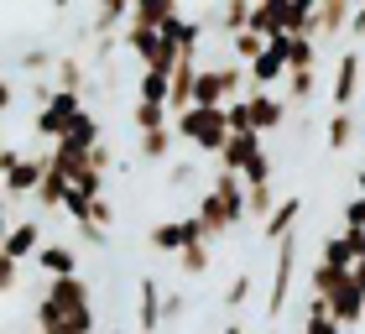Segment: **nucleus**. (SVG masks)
<instances>
[{"label": "nucleus", "mask_w": 365, "mask_h": 334, "mask_svg": "<svg viewBox=\"0 0 365 334\" xmlns=\"http://www.w3.org/2000/svg\"><path fill=\"white\" fill-rule=\"evenodd\" d=\"M78 110H84V94H73V89H47V99L37 105V121H31V126H37V136L53 146L63 131H68V121H73Z\"/></svg>", "instance_id": "20e7f679"}, {"label": "nucleus", "mask_w": 365, "mask_h": 334, "mask_svg": "<svg viewBox=\"0 0 365 334\" xmlns=\"http://www.w3.org/2000/svg\"><path fill=\"white\" fill-rule=\"evenodd\" d=\"M89 167H94V173H105V178H110V167H115V152H110L105 141H99V146H89Z\"/></svg>", "instance_id": "ea45409f"}, {"label": "nucleus", "mask_w": 365, "mask_h": 334, "mask_svg": "<svg viewBox=\"0 0 365 334\" xmlns=\"http://www.w3.org/2000/svg\"><path fill=\"white\" fill-rule=\"evenodd\" d=\"M277 209V183H251L245 188V220H267Z\"/></svg>", "instance_id": "cd10ccee"}, {"label": "nucleus", "mask_w": 365, "mask_h": 334, "mask_svg": "<svg viewBox=\"0 0 365 334\" xmlns=\"http://www.w3.org/2000/svg\"><path fill=\"white\" fill-rule=\"evenodd\" d=\"M220 334H245V329H240V324H225V329H220Z\"/></svg>", "instance_id": "09e8293b"}, {"label": "nucleus", "mask_w": 365, "mask_h": 334, "mask_svg": "<svg viewBox=\"0 0 365 334\" xmlns=\"http://www.w3.org/2000/svg\"><path fill=\"white\" fill-rule=\"evenodd\" d=\"M130 21V0H94V16H89V37H115Z\"/></svg>", "instance_id": "aec40b11"}, {"label": "nucleus", "mask_w": 365, "mask_h": 334, "mask_svg": "<svg viewBox=\"0 0 365 334\" xmlns=\"http://www.w3.org/2000/svg\"><path fill=\"white\" fill-rule=\"evenodd\" d=\"M251 26V0H225V11H220V31H225V42L235 37V31Z\"/></svg>", "instance_id": "c756f323"}, {"label": "nucleus", "mask_w": 365, "mask_h": 334, "mask_svg": "<svg viewBox=\"0 0 365 334\" xmlns=\"http://www.w3.org/2000/svg\"><path fill=\"white\" fill-rule=\"evenodd\" d=\"M0 152H6V141H0Z\"/></svg>", "instance_id": "8fccbe9b"}, {"label": "nucleus", "mask_w": 365, "mask_h": 334, "mask_svg": "<svg viewBox=\"0 0 365 334\" xmlns=\"http://www.w3.org/2000/svg\"><path fill=\"white\" fill-rule=\"evenodd\" d=\"M42 167H47V157H31V152H21L6 173H0V193L11 198V204H21V198H31L37 193V183H42Z\"/></svg>", "instance_id": "6e6552de"}, {"label": "nucleus", "mask_w": 365, "mask_h": 334, "mask_svg": "<svg viewBox=\"0 0 365 334\" xmlns=\"http://www.w3.org/2000/svg\"><path fill=\"white\" fill-rule=\"evenodd\" d=\"M168 121H173L168 105H146V99L130 105V126H136V131H152V126H168Z\"/></svg>", "instance_id": "72a5a7b5"}, {"label": "nucleus", "mask_w": 365, "mask_h": 334, "mask_svg": "<svg viewBox=\"0 0 365 334\" xmlns=\"http://www.w3.org/2000/svg\"><path fill=\"white\" fill-rule=\"evenodd\" d=\"M162 31H168V37L178 42V58H198V47H204V31H209V21H198V16H193V21H188V16H173V21L162 26Z\"/></svg>", "instance_id": "4be33fe9"}, {"label": "nucleus", "mask_w": 365, "mask_h": 334, "mask_svg": "<svg viewBox=\"0 0 365 334\" xmlns=\"http://www.w3.org/2000/svg\"><path fill=\"white\" fill-rule=\"evenodd\" d=\"M47 6H53V16H68V6H73V0H47Z\"/></svg>", "instance_id": "49530a36"}, {"label": "nucleus", "mask_w": 365, "mask_h": 334, "mask_svg": "<svg viewBox=\"0 0 365 334\" xmlns=\"http://www.w3.org/2000/svg\"><path fill=\"white\" fill-rule=\"evenodd\" d=\"M193 214H198V225H204V236H209V246L214 241H225L230 230H235V214H230L214 193H198V204H193Z\"/></svg>", "instance_id": "2eb2a0df"}, {"label": "nucleus", "mask_w": 365, "mask_h": 334, "mask_svg": "<svg viewBox=\"0 0 365 334\" xmlns=\"http://www.w3.org/2000/svg\"><path fill=\"white\" fill-rule=\"evenodd\" d=\"M173 16H182L178 0H130V21H136V26H157L162 31Z\"/></svg>", "instance_id": "5701e85b"}, {"label": "nucleus", "mask_w": 365, "mask_h": 334, "mask_svg": "<svg viewBox=\"0 0 365 334\" xmlns=\"http://www.w3.org/2000/svg\"><path fill=\"white\" fill-rule=\"evenodd\" d=\"M105 141V126H99V115L94 110H78L73 121H68V131L53 141V152H68V157H89V146H99Z\"/></svg>", "instance_id": "1a4fd4ad"}, {"label": "nucleus", "mask_w": 365, "mask_h": 334, "mask_svg": "<svg viewBox=\"0 0 365 334\" xmlns=\"http://www.w3.org/2000/svg\"><path fill=\"white\" fill-rule=\"evenodd\" d=\"M350 16H355V0H319L313 16H308V26H303V37H313L324 47V42H334V37L350 31Z\"/></svg>", "instance_id": "0eeeda50"}, {"label": "nucleus", "mask_w": 365, "mask_h": 334, "mask_svg": "<svg viewBox=\"0 0 365 334\" xmlns=\"http://www.w3.org/2000/svg\"><path fill=\"white\" fill-rule=\"evenodd\" d=\"M313 63H319V42L303 37V31L287 37V74H292V69H313Z\"/></svg>", "instance_id": "473e14b6"}, {"label": "nucleus", "mask_w": 365, "mask_h": 334, "mask_svg": "<svg viewBox=\"0 0 365 334\" xmlns=\"http://www.w3.org/2000/svg\"><path fill=\"white\" fill-rule=\"evenodd\" d=\"M63 193H68V173H63V167H53V157H47V167H42V183H37V209L42 214H58L63 209Z\"/></svg>", "instance_id": "412c9836"}, {"label": "nucleus", "mask_w": 365, "mask_h": 334, "mask_svg": "<svg viewBox=\"0 0 365 334\" xmlns=\"http://www.w3.org/2000/svg\"><path fill=\"white\" fill-rule=\"evenodd\" d=\"M182 313H188V298L182 293H162V329H173Z\"/></svg>", "instance_id": "58836bf2"}, {"label": "nucleus", "mask_w": 365, "mask_h": 334, "mask_svg": "<svg viewBox=\"0 0 365 334\" xmlns=\"http://www.w3.org/2000/svg\"><path fill=\"white\" fill-rule=\"evenodd\" d=\"M168 167H173V173H168V183H173V188H182V183L193 178V167H188V162H168Z\"/></svg>", "instance_id": "37998d69"}, {"label": "nucleus", "mask_w": 365, "mask_h": 334, "mask_svg": "<svg viewBox=\"0 0 365 334\" xmlns=\"http://www.w3.org/2000/svg\"><path fill=\"white\" fill-rule=\"evenodd\" d=\"M53 58H58V47L37 42V47H21V53H16V69L31 74V79H47V74H53Z\"/></svg>", "instance_id": "393cba45"}, {"label": "nucleus", "mask_w": 365, "mask_h": 334, "mask_svg": "<svg viewBox=\"0 0 365 334\" xmlns=\"http://www.w3.org/2000/svg\"><path fill=\"white\" fill-rule=\"evenodd\" d=\"M329 303V313H334V324L339 329H355V324H365V293L355 288V277L344 282V288L334 293V298H324Z\"/></svg>", "instance_id": "4468645a"}, {"label": "nucleus", "mask_w": 365, "mask_h": 334, "mask_svg": "<svg viewBox=\"0 0 365 334\" xmlns=\"http://www.w3.org/2000/svg\"><path fill=\"white\" fill-rule=\"evenodd\" d=\"M42 241H47V230H42V220H11V230H6V241H0V250H6L11 261H31L42 250Z\"/></svg>", "instance_id": "f8f14e48"}, {"label": "nucleus", "mask_w": 365, "mask_h": 334, "mask_svg": "<svg viewBox=\"0 0 365 334\" xmlns=\"http://www.w3.org/2000/svg\"><path fill=\"white\" fill-rule=\"evenodd\" d=\"M42 277H78V266H84V250L78 241H42V250L31 256Z\"/></svg>", "instance_id": "9d476101"}, {"label": "nucleus", "mask_w": 365, "mask_h": 334, "mask_svg": "<svg viewBox=\"0 0 365 334\" xmlns=\"http://www.w3.org/2000/svg\"><path fill=\"white\" fill-rule=\"evenodd\" d=\"M355 136H360V115H355V110H334V115H329V126H324V146H329L334 157L350 152Z\"/></svg>", "instance_id": "f3484780"}, {"label": "nucleus", "mask_w": 365, "mask_h": 334, "mask_svg": "<svg viewBox=\"0 0 365 334\" xmlns=\"http://www.w3.org/2000/svg\"><path fill=\"white\" fill-rule=\"evenodd\" d=\"M297 256H303V241H297V230H292L287 241H277V266H272V288H267V319L272 324L282 319V308H287V298H292Z\"/></svg>", "instance_id": "7ed1b4c3"}, {"label": "nucleus", "mask_w": 365, "mask_h": 334, "mask_svg": "<svg viewBox=\"0 0 365 334\" xmlns=\"http://www.w3.org/2000/svg\"><path fill=\"white\" fill-rule=\"evenodd\" d=\"M245 105H251V131L256 136H277V131L292 121V105L282 99V89H245Z\"/></svg>", "instance_id": "423d86ee"}, {"label": "nucleus", "mask_w": 365, "mask_h": 334, "mask_svg": "<svg viewBox=\"0 0 365 334\" xmlns=\"http://www.w3.org/2000/svg\"><path fill=\"white\" fill-rule=\"evenodd\" d=\"M225 126H230V136L251 131V105H245V94H240V99H230V105H225Z\"/></svg>", "instance_id": "c9c22d12"}, {"label": "nucleus", "mask_w": 365, "mask_h": 334, "mask_svg": "<svg viewBox=\"0 0 365 334\" xmlns=\"http://www.w3.org/2000/svg\"><path fill=\"white\" fill-rule=\"evenodd\" d=\"M16 110V84L6 79V69H0V115H11Z\"/></svg>", "instance_id": "a19ab883"}, {"label": "nucleus", "mask_w": 365, "mask_h": 334, "mask_svg": "<svg viewBox=\"0 0 365 334\" xmlns=\"http://www.w3.org/2000/svg\"><path fill=\"white\" fill-rule=\"evenodd\" d=\"M168 79H173V74L141 69V74H136V99H146V105H168Z\"/></svg>", "instance_id": "c85d7f7f"}, {"label": "nucleus", "mask_w": 365, "mask_h": 334, "mask_svg": "<svg viewBox=\"0 0 365 334\" xmlns=\"http://www.w3.org/2000/svg\"><path fill=\"white\" fill-rule=\"evenodd\" d=\"M173 121L168 126H152V131H136V157L141 162H152V167H168V157H173Z\"/></svg>", "instance_id": "dca6fc26"}, {"label": "nucleus", "mask_w": 365, "mask_h": 334, "mask_svg": "<svg viewBox=\"0 0 365 334\" xmlns=\"http://www.w3.org/2000/svg\"><path fill=\"white\" fill-rule=\"evenodd\" d=\"M360 47L350 42L339 53V63H334V89H329V99H334V110H355V99H360Z\"/></svg>", "instance_id": "9b49d317"}, {"label": "nucleus", "mask_w": 365, "mask_h": 334, "mask_svg": "<svg viewBox=\"0 0 365 334\" xmlns=\"http://www.w3.org/2000/svg\"><path fill=\"white\" fill-rule=\"evenodd\" d=\"M173 261H178V272H182V277H204L209 266H214V256H209V246H182V250H178Z\"/></svg>", "instance_id": "7c9ffc66"}, {"label": "nucleus", "mask_w": 365, "mask_h": 334, "mask_svg": "<svg viewBox=\"0 0 365 334\" xmlns=\"http://www.w3.org/2000/svg\"><path fill=\"white\" fill-rule=\"evenodd\" d=\"M350 37H355V47H360V37H365V0H355V16H350Z\"/></svg>", "instance_id": "79ce46f5"}, {"label": "nucleus", "mask_w": 365, "mask_h": 334, "mask_svg": "<svg viewBox=\"0 0 365 334\" xmlns=\"http://www.w3.org/2000/svg\"><path fill=\"white\" fill-rule=\"evenodd\" d=\"M120 47L136 58V69H152V74H173L178 69V42L168 37V31H157V26L125 21L120 26Z\"/></svg>", "instance_id": "f03ea898"}, {"label": "nucleus", "mask_w": 365, "mask_h": 334, "mask_svg": "<svg viewBox=\"0 0 365 334\" xmlns=\"http://www.w3.org/2000/svg\"><path fill=\"white\" fill-rule=\"evenodd\" d=\"M136 334H162V282L157 277L136 282Z\"/></svg>", "instance_id": "ddd939ff"}, {"label": "nucleus", "mask_w": 365, "mask_h": 334, "mask_svg": "<svg viewBox=\"0 0 365 334\" xmlns=\"http://www.w3.org/2000/svg\"><path fill=\"white\" fill-rule=\"evenodd\" d=\"M350 277H355V288H360V293H365V256H360V261H355V266H350Z\"/></svg>", "instance_id": "a18cd8bd"}, {"label": "nucleus", "mask_w": 365, "mask_h": 334, "mask_svg": "<svg viewBox=\"0 0 365 334\" xmlns=\"http://www.w3.org/2000/svg\"><path fill=\"white\" fill-rule=\"evenodd\" d=\"M6 230H11V198L0 193V241H6Z\"/></svg>", "instance_id": "c03bdc74"}, {"label": "nucleus", "mask_w": 365, "mask_h": 334, "mask_svg": "<svg viewBox=\"0 0 365 334\" xmlns=\"http://www.w3.org/2000/svg\"><path fill=\"white\" fill-rule=\"evenodd\" d=\"M173 136H178L182 146H193V152H204V157H220V146L230 141L225 110H214V105H188V110H178V115H173Z\"/></svg>", "instance_id": "f257e3e1"}, {"label": "nucleus", "mask_w": 365, "mask_h": 334, "mask_svg": "<svg viewBox=\"0 0 365 334\" xmlns=\"http://www.w3.org/2000/svg\"><path fill=\"white\" fill-rule=\"evenodd\" d=\"M225 47H230V58H235V63H251V58H261V47H267V37L245 26V31H235V37H230Z\"/></svg>", "instance_id": "2f4dec72"}, {"label": "nucleus", "mask_w": 365, "mask_h": 334, "mask_svg": "<svg viewBox=\"0 0 365 334\" xmlns=\"http://www.w3.org/2000/svg\"><path fill=\"white\" fill-rule=\"evenodd\" d=\"M251 31L287 37V0H251Z\"/></svg>", "instance_id": "6ab92c4d"}, {"label": "nucleus", "mask_w": 365, "mask_h": 334, "mask_svg": "<svg viewBox=\"0 0 365 334\" xmlns=\"http://www.w3.org/2000/svg\"><path fill=\"white\" fill-rule=\"evenodd\" d=\"M344 282H350V272H339V266H324V261H313V272H308V293L313 298H334Z\"/></svg>", "instance_id": "bb28decb"}, {"label": "nucleus", "mask_w": 365, "mask_h": 334, "mask_svg": "<svg viewBox=\"0 0 365 334\" xmlns=\"http://www.w3.org/2000/svg\"><path fill=\"white\" fill-rule=\"evenodd\" d=\"M297 220H303V198L292 193V198H282V204L267 214V220H261V236H267V241L277 246V241H287L292 230H297Z\"/></svg>", "instance_id": "a211bd4d"}, {"label": "nucleus", "mask_w": 365, "mask_h": 334, "mask_svg": "<svg viewBox=\"0 0 365 334\" xmlns=\"http://www.w3.org/2000/svg\"><path fill=\"white\" fill-rule=\"evenodd\" d=\"M53 89H73V94H84V58L78 53H58L53 58Z\"/></svg>", "instance_id": "b1692460"}, {"label": "nucleus", "mask_w": 365, "mask_h": 334, "mask_svg": "<svg viewBox=\"0 0 365 334\" xmlns=\"http://www.w3.org/2000/svg\"><path fill=\"white\" fill-rule=\"evenodd\" d=\"M287 79V37H267L261 58L245 63V89H282Z\"/></svg>", "instance_id": "39448f33"}, {"label": "nucleus", "mask_w": 365, "mask_h": 334, "mask_svg": "<svg viewBox=\"0 0 365 334\" xmlns=\"http://www.w3.org/2000/svg\"><path fill=\"white\" fill-rule=\"evenodd\" d=\"M339 220H344V230H365V198L360 193H350L339 204Z\"/></svg>", "instance_id": "4c0bfd02"}, {"label": "nucleus", "mask_w": 365, "mask_h": 334, "mask_svg": "<svg viewBox=\"0 0 365 334\" xmlns=\"http://www.w3.org/2000/svg\"><path fill=\"white\" fill-rule=\"evenodd\" d=\"M313 94H319V74L313 69H292L282 79V99H287V105H308Z\"/></svg>", "instance_id": "a878e982"}, {"label": "nucleus", "mask_w": 365, "mask_h": 334, "mask_svg": "<svg viewBox=\"0 0 365 334\" xmlns=\"http://www.w3.org/2000/svg\"><path fill=\"white\" fill-rule=\"evenodd\" d=\"M251 288H256V277L251 272H235V277H230V288H225V308H245Z\"/></svg>", "instance_id": "f704fd0d"}, {"label": "nucleus", "mask_w": 365, "mask_h": 334, "mask_svg": "<svg viewBox=\"0 0 365 334\" xmlns=\"http://www.w3.org/2000/svg\"><path fill=\"white\" fill-rule=\"evenodd\" d=\"M21 293V261H11L6 250H0V298Z\"/></svg>", "instance_id": "e433bc0d"}, {"label": "nucleus", "mask_w": 365, "mask_h": 334, "mask_svg": "<svg viewBox=\"0 0 365 334\" xmlns=\"http://www.w3.org/2000/svg\"><path fill=\"white\" fill-rule=\"evenodd\" d=\"M355 193L365 198V167H355Z\"/></svg>", "instance_id": "de8ad7c7"}]
</instances>
